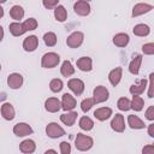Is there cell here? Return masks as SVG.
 I'll use <instances>...</instances> for the list:
<instances>
[{"instance_id": "6da1fadb", "label": "cell", "mask_w": 154, "mask_h": 154, "mask_svg": "<svg viewBox=\"0 0 154 154\" xmlns=\"http://www.w3.org/2000/svg\"><path fill=\"white\" fill-rule=\"evenodd\" d=\"M93 138L89 137V136H85L83 134H77L76 135V138H75V146L78 150L81 152H85V150H89L91 147H93Z\"/></svg>"}, {"instance_id": "7a4b0ae2", "label": "cell", "mask_w": 154, "mask_h": 154, "mask_svg": "<svg viewBox=\"0 0 154 154\" xmlns=\"http://www.w3.org/2000/svg\"><path fill=\"white\" fill-rule=\"evenodd\" d=\"M59 61H60V57L54 52H49L42 57L41 65L45 69H52V67H55L59 64Z\"/></svg>"}, {"instance_id": "3957f363", "label": "cell", "mask_w": 154, "mask_h": 154, "mask_svg": "<svg viewBox=\"0 0 154 154\" xmlns=\"http://www.w3.org/2000/svg\"><path fill=\"white\" fill-rule=\"evenodd\" d=\"M46 134L51 138H58V137L65 135V130L60 125H58L57 123H49L46 126Z\"/></svg>"}, {"instance_id": "277c9868", "label": "cell", "mask_w": 154, "mask_h": 154, "mask_svg": "<svg viewBox=\"0 0 154 154\" xmlns=\"http://www.w3.org/2000/svg\"><path fill=\"white\" fill-rule=\"evenodd\" d=\"M94 101H95V103H101V102H105L107 99H108V96H109V93H108V90H107V88L106 87H103V85H97L95 89H94Z\"/></svg>"}, {"instance_id": "5b68a950", "label": "cell", "mask_w": 154, "mask_h": 154, "mask_svg": "<svg viewBox=\"0 0 154 154\" xmlns=\"http://www.w3.org/2000/svg\"><path fill=\"white\" fill-rule=\"evenodd\" d=\"M83 38H84V35L81 32V31H75L72 32L67 40H66V45L70 47V48H77L79 47L82 43H83Z\"/></svg>"}, {"instance_id": "8992f818", "label": "cell", "mask_w": 154, "mask_h": 154, "mask_svg": "<svg viewBox=\"0 0 154 154\" xmlns=\"http://www.w3.org/2000/svg\"><path fill=\"white\" fill-rule=\"evenodd\" d=\"M73 10L79 16H88L90 13V5L88 1L84 0H79L77 2H75L73 5Z\"/></svg>"}, {"instance_id": "52a82bcc", "label": "cell", "mask_w": 154, "mask_h": 154, "mask_svg": "<svg viewBox=\"0 0 154 154\" xmlns=\"http://www.w3.org/2000/svg\"><path fill=\"white\" fill-rule=\"evenodd\" d=\"M13 132H14V135H17L19 137H23V136L32 134V129L26 123H18L13 126Z\"/></svg>"}, {"instance_id": "ba28073f", "label": "cell", "mask_w": 154, "mask_h": 154, "mask_svg": "<svg viewBox=\"0 0 154 154\" xmlns=\"http://www.w3.org/2000/svg\"><path fill=\"white\" fill-rule=\"evenodd\" d=\"M67 87L73 91L75 95H81L84 91V83L78 78H72L67 82Z\"/></svg>"}, {"instance_id": "9c48e42d", "label": "cell", "mask_w": 154, "mask_h": 154, "mask_svg": "<svg viewBox=\"0 0 154 154\" xmlns=\"http://www.w3.org/2000/svg\"><path fill=\"white\" fill-rule=\"evenodd\" d=\"M38 46V38L35 35H30L28 37H25V40L23 41V48L26 52H34Z\"/></svg>"}, {"instance_id": "30bf717a", "label": "cell", "mask_w": 154, "mask_h": 154, "mask_svg": "<svg viewBox=\"0 0 154 154\" xmlns=\"http://www.w3.org/2000/svg\"><path fill=\"white\" fill-rule=\"evenodd\" d=\"M76 107V100L72 95L65 93L61 99V108L64 111H72Z\"/></svg>"}, {"instance_id": "8fae6325", "label": "cell", "mask_w": 154, "mask_h": 154, "mask_svg": "<svg viewBox=\"0 0 154 154\" xmlns=\"http://www.w3.org/2000/svg\"><path fill=\"white\" fill-rule=\"evenodd\" d=\"M111 128L117 131V132H123L125 129V123H124V117L122 114H116L111 122Z\"/></svg>"}, {"instance_id": "7c38bea8", "label": "cell", "mask_w": 154, "mask_h": 154, "mask_svg": "<svg viewBox=\"0 0 154 154\" xmlns=\"http://www.w3.org/2000/svg\"><path fill=\"white\" fill-rule=\"evenodd\" d=\"M7 84L11 89H18L23 84V77L19 73H11L7 78Z\"/></svg>"}, {"instance_id": "4fadbf2b", "label": "cell", "mask_w": 154, "mask_h": 154, "mask_svg": "<svg viewBox=\"0 0 154 154\" xmlns=\"http://www.w3.org/2000/svg\"><path fill=\"white\" fill-rule=\"evenodd\" d=\"M45 107L48 112L51 113H55L61 108V102L57 99V97H48L45 102Z\"/></svg>"}, {"instance_id": "5bb4252c", "label": "cell", "mask_w": 154, "mask_h": 154, "mask_svg": "<svg viewBox=\"0 0 154 154\" xmlns=\"http://www.w3.org/2000/svg\"><path fill=\"white\" fill-rule=\"evenodd\" d=\"M153 8L152 5H148V4H137L134 6L132 8V17H137V16H141V14H144L147 12H149L150 10Z\"/></svg>"}, {"instance_id": "9a60e30c", "label": "cell", "mask_w": 154, "mask_h": 154, "mask_svg": "<svg viewBox=\"0 0 154 154\" xmlns=\"http://www.w3.org/2000/svg\"><path fill=\"white\" fill-rule=\"evenodd\" d=\"M77 67L81 71H90L93 69V61L89 57H82L77 60Z\"/></svg>"}, {"instance_id": "2e32d148", "label": "cell", "mask_w": 154, "mask_h": 154, "mask_svg": "<svg viewBox=\"0 0 154 154\" xmlns=\"http://www.w3.org/2000/svg\"><path fill=\"white\" fill-rule=\"evenodd\" d=\"M122 72H123L122 67H116V69H113V70L109 72L108 79H109V82H111V84H112L113 87H116V85L119 84V82H120V79H122Z\"/></svg>"}, {"instance_id": "e0dca14e", "label": "cell", "mask_w": 154, "mask_h": 154, "mask_svg": "<svg viewBox=\"0 0 154 154\" xmlns=\"http://www.w3.org/2000/svg\"><path fill=\"white\" fill-rule=\"evenodd\" d=\"M146 88H147V81L146 79H141L138 83L132 84L130 87V93L134 96H138V95H141L146 90Z\"/></svg>"}, {"instance_id": "ac0fdd59", "label": "cell", "mask_w": 154, "mask_h": 154, "mask_svg": "<svg viewBox=\"0 0 154 154\" xmlns=\"http://www.w3.org/2000/svg\"><path fill=\"white\" fill-rule=\"evenodd\" d=\"M94 116L96 119L103 122L106 119H108L111 116H112V109L109 107H101V108H97L95 112H94Z\"/></svg>"}, {"instance_id": "d6986e66", "label": "cell", "mask_w": 154, "mask_h": 154, "mask_svg": "<svg viewBox=\"0 0 154 154\" xmlns=\"http://www.w3.org/2000/svg\"><path fill=\"white\" fill-rule=\"evenodd\" d=\"M141 63H142V55L136 54V55L134 57V59L131 60L130 65H129V71H130L132 75H138Z\"/></svg>"}, {"instance_id": "ffe728a7", "label": "cell", "mask_w": 154, "mask_h": 154, "mask_svg": "<svg viewBox=\"0 0 154 154\" xmlns=\"http://www.w3.org/2000/svg\"><path fill=\"white\" fill-rule=\"evenodd\" d=\"M1 114L6 120H12L14 118V108L11 103L6 102L1 106Z\"/></svg>"}, {"instance_id": "44dd1931", "label": "cell", "mask_w": 154, "mask_h": 154, "mask_svg": "<svg viewBox=\"0 0 154 154\" xmlns=\"http://www.w3.org/2000/svg\"><path fill=\"white\" fill-rule=\"evenodd\" d=\"M19 149L22 153H25V154H30L32 152H35L36 149V144L32 140H24L20 144H19Z\"/></svg>"}, {"instance_id": "7402d4cb", "label": "cell", "mask_w": 154, "mask_h": 154, "mask_svg": "<svg viewBox=\"0 0 154 154\" xmlns=\"http://www.w3.org/2000/svg\"><path fill=\"white\" fill-rule=\"evenodd\" d=\"M77 116H78L77 112L71 111V112H67V113L61 114V116H60V120H61L65 125L71 126V125L75 124V122H76V119H77Z\"/></svg>"}, {"instance_id": "603a6c76", "label": "cell", "mask_w": 154, "mask_h": 154, "mask_svg": "<svg viewBox=\"0 0 154 154\" xmlns=\"http://www.w3.org/2000/svg\"><path fill=\"white\" fill-rule=\"evenodd\" d=\"M129 35L128 34H124V32H119L117 35H114L113 37V43L118 47H125L128 43H129Z\"/></svg>"}, {"instance_id": "cb8c5ba5", "label": "cell", "mask_w": 154, "mask_h": 154, "mask_svg": "<svg viewBox=\"0 0 154 154\" xmlns=\"http://www.w3.org/2000/svg\"><path fill=\"white\" fill-rule=\"evenodd\" d=\"M128 124H129V126L131 129H143L146 126L144 123L137 116H135V114H130L128 117Z\"/></svg>"}, {"instance_id": "d4e9b609", "label": "cell", "mask_w": 154, "mask_h": 154, "mask_svg": "<svg viewBox=\"0 0 154 154\" xmlns=\"http://www.w3.org/2000/svg\"><path fill=\"white\" fill-rule=\"evenodd\" d=\"M60 72L65 77H70V76H72L75 73V69H73V66H72V64H71L70 60H65L63 63V65L60 67Z\"/></svg>"}, {"instance_id": "484cf974", "label": "cell", "mask_w": 154, "mask_h": 154, "mask_svg": "<svg viewBox=\"0 0 154 154\" xmlns=\"http://www.w3.org/2000/svg\"><path fill=\"white\" fill-rule=\"evenodd\" d=\"M10 16L13 19H16V20H20L24 17V10H23V7L19 6V5L12 6V8L10 10Z\"/></svg>"}, {"instance_id": "4316f807", "label": "cell", "mask_w": 154, "mask_h": 154, "mask_svg": "<svg viewBox=\"0 0 154 154\" xmlns=\"http://www.w3.org/2000/svg\"><path fill=\"white\" fill-rule=\"evenodd\" d=\"M132 32H134L136 36H147V35L150 32V29H149V26L146 25V24H137V25L134 26Z\"/></svg>"}, {"instance_id": "83f0119b", "label": "cell", "mask_w": 154, "mask_h": 154, "mask_svg": "<svg viewBox=\"0 0 154 154\" xmlns=\"http://www.w3.org/2000/svg\"><path fill=\"white\" fill-rule=\"evenodd\" d=\"M54 17L59 22H65L66 20V17H67V12H66L65 7L61 6V5H58L54 8Z\"/></svg>"}, {"instance_id": "f1b7e54d", "label": "cell", "mask_w": 154, "mask_h": 154, "mask_svg": "<svg viewBox=\"0 0 154 154\" xmlns=\"http://www.w3.org/2000/svg\"><path fill=\"white\" fill-rule=\"evenodd\" d=\"M10 32L13 36H20V35H23L25 32V30L23 28V24L14 22V23H11L10 24Z\"/></svg>"}, {"instance_id": "f546056e", "label": "cell", "mask_w": 154, "mask_h": 154, "mask_svg": "<svg viewBox=\"0 0 154 154\" xmlns=\"http://www.w3.org/2000/svg\"><path fill=\"white\" fill-rule=\"evenodd\" d=\"M93 126H94V122H93L89 117L84 116V117H82V118L79 119V128H81L82 130L89 131V130L93 129Z\"/></svg>"}, {"instance_id": "4dcf8cb0", "label": "cell", "mask_w": 154, "mask_h": 154, "mask_svg": "<svg viewBox=\"0 0 154 154\" xmlns=\"http://www.w3.org/2000/svg\"><path fill=\"white\" fill-rule=\"evenodd\" d=\"M43 41L48 47H53L57 43V35L54 32H46L43 35Z\"/></svg>"}, {"instance_id": "1f68e13d", "label": "cell", "mask_w": 154, "mask_h": 154, "mask_svg": "<svg viewBox=\"0 0 154 154\" xmlns=\"http://www.w3.org/2000/svg\"><path fill=\"white\" fill-rule=\"evenodd\" d=\"M117 107L120 111H129L131 108V101L128 97H120L117 102Z\"/></svg>"}, {"instance_id": "d6a6232c", "label": "cell", "mask_w": 154, "mask_h": 154, "mask_svg": "<svg viewBox=\"0 0 154 154\" xmlns=\"http://www.w3.org/2000/svg\"><path fill=\"white\" fill-rule=\"evenodd\" d=\"M144 106V101L142 97L140 96H134L132 97V101H131V108L135 109V111H141Z\"/></svg>"}, {"instance_id": "836d02e7", "label": "cell", "mask_w": 154, "mask_h": 154, "mask_svg": "<svg viewBox=\"0 0 154 154\" xmlns=\"http://www.w3.org/2000/svg\"><path fill=\"white\" fill-rule=\"evenodd\" d=\"M22 24H23V28H24L25 32L29 31V30H35V29L37 28V22H36L35 18H28V19H26L24 23H22Z\"/></svg>"}, {"instance_id": "e575fe53", "label": "cell", "mask_w": 154, "mask_h": 154, "mask_svg": "<svg viewBox=\"0 0 154 154\" xmlns=\"http://www.w3.org/2000/svg\"><path fill=\"white\" fill-rule=\"evenodd\" d=\"M49 88H51V90H52L53 93L60 91V90L63 89V82H61V79H58V78L52 79L51 83H49Z\"/></svg>"}, {"instance_id": "d590c367", "label": "cell", "mask_w": 154, "mask_h": 154, "mask_svg": "<svg viewBox=\"0 0 154 154\" xmlns=\"http://www.w3.org/2000/svg\"><path fill=\"white\" fill-rule=\"evenodd\" d=\"M95 105V101L93 97H88V99H84L82 102H81V109L83 112H88L93 106Z\"/></svg>"}, {"instance_id": "8d00e7d4", "label": "cell", "mask_w": 154, "mask_h": 154, "mask_svg": "<svg viewBox=\"0 0 154 154\" xmlns=\"http://www.w3.org/2000/svg\"><path fill=\"white\" fill-rule=\"evenodd\" d=\"M142 51H143V53L144 54H147V55H152V54H154V43H146V45H143L142 46Z\"/></svg>"}, {"instance_id": "74e56055", "label": "cell", "mask_w": 154, "mask_h": 154, "mask_svg": "<svg viewBox=\"0 0 154 154\" xmlns=\"http://www.w3.org/2000/svg\"><path fill=\"white\" fill-rule=\"evenodd\" d=\"M60 152L61 154H70L71 153V146L69 142H61L60 143Z\"/></svg>"}, {"instance_id": "f35d334b", "label": "cell", "mask_w": 154, "mask_h": 154, "mask_svg": "<svg viewBox=\"0 0 154 154\" xmlns=\"http://www.w3.org/2000/svg\"><path fill=\"white\" fill-rule=\"evenodd\" d=\"M58 5H59L58 0H43V6L47 8H53V7L55 8Z\"/></svg>"}, {"instance_id": "ab89813d", "label": "cell", "mask_w": 154, "mask_h": 154, "mask_svg": "<svg viewBox=\"0 0 154 154\" xmlns=\"http://www.w3.org/2000/svg\"><path fill=\"white\" fill-rule=\"evenodd\" d=\"M142 154H154V146L153 144L144 146L142 149Z\"/></svg>"}, {"instance_id": "60d3db41", "label": "cell", "mask_w": 154, "mask_h": 154, "mask_svg": "<svg viewBox=\"0 0 154 154\" xmlns=\"http://www.w3.org/2000/svg\"><path fill=\"white\" fill-rule=\"evenodd\" d=\"M146 117L149 120H154V106H149V108L146 112Z\"/></svg>"}, {"instance_id": "b9f144b4", "label": "cell", "mask_w": 154, "mask_h": 154, "mask_svg": "<svg viewBox=\"0 0 154 154\" xmlns=\"http://www.w3.org/2000/svg\"><path fill=\"white\" fill-rule=\"evenodd\" d=\"M153 77L154 73L149 75V90H148V97H153Z\"/></svg>"}, {"instance_id": "7bdbcfd3", "label": "cell", "mask_w": 154, "mask_h": 154, "mask_svg": "<svg viewBox=\"0 0 154 154\" xmlns=\"http://www.w3.org/2000/svg\"><path fill=\"white\" fill-rule=\"evenodd\" d=\"M148 134H149V136L154 137V124H150V125H149V128H148Z\"/></svg>"}, {"instance_id": "ee69618b", "label": "cell", "mask_w": 154, "mask_h": 154, "mask_svg": "<svg viewBox=\"0 0 154 154\" xmlns=\"http://www.w3.org/2000/svg\"><path fill=\"white\" fill-rule=\"evenodd\" d=\"M45 154H58V153L55 150H53V149H48V150L45 152Z\"/></svg>"}, {"instance_id": "f6af8a7d", "label": "cell", "mask_w": 154, "mask_h": 154, "mask_svg": "<svg viewBox=\"0 0 154 154\" xmlns=\"http://www.w3.org/2000/svg\"><path fill=\"white\" fill-rule=\"evenodd\" d=\"M2 37H4V29H2V26L0 25V41L2 40Z\"/></svg>"}, {"instance_id": "bcb514c9", "label": "cell", "mask_w": 154, "mask_h": 154, "mask_svg": "<svg viewBox=\"0 0 154 154\" xmlns=\"http://www.w3.org/2000/svg\"><path fill=\"white\" fill-rule=\"evenodd\" d=\"M2 16H4V8H2L1 5H0V18H2Z\"/></svg>"}, {"instance_id": "7dc6e473", "label": "cell", "mask_w": 154, "mask_h": 154, "mask_svg": "<svg viewBox=\"0 0 154 154\" xmlns=\"http://www.w3.org/2000/svg\"><path fill=\"white\" fill-rule=\"evenodd\" d=\"M0 70H1V65H0Z\"/></svg>"}]
</instances>
